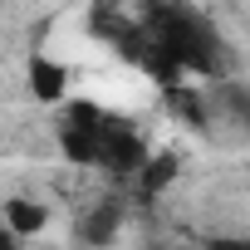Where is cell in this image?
Instances as JSON below:
<instances>
[{"label":"cell","instance_id":"9","mask_svg":"<svg viewBox=\"0 0 250 250\" xmlns=\"http://www.w3.org/2000/svg\"><path fill=\"white\" fill-rule=\"evenodd\" d=\"M118 230V206H98L88 221H83V240H108Z\"/></svg>","mask_w":250,"mask_h":250},{"label":"cell","instance_id":"6","mask_svg":"<svg viewBox=\"0 0 250 250\" xmlns=\"http://www.w3.org/2000/svg\"><path fill=\"white\" fill-rule=\"evenodd\" d=\"M5 221H10V230H15V235H35V230H44L49 211H44L40 201H25V196H15V201H5Z\"/></svg>","mask_w":250,"mask_h":250},{"label":"cell","instance_id":"8","mask_svg":"<svg viewBox=\"0 0 250 250\" xmlns=\"http://www.w3.org/2000/svg\"><path fill=\"white\" fill-rule=\"evenodd\" d=\"M221 108L240 123V128H250V88H240V83H226L221 88Z\"/></svg>","mask_w":250,"mask_h":250},{"label":"cell","instance_id":"2","mask_svg":"<svg viewBox=\"0 0 250 250\" xmlns=\"http://www.w3.org/2000/svg\"><path fill=\"white\" fill-rule=\"evenodd\" d=\"M103 118H108V108H98V103H88V98H64V113H59V147H64L69 162H79V167H93V162H98Z\"/></svg>","mask_w":250,"mask_h":250},{"label":"cell","instance_id":"5","mask_svg":"<svg viewBox=\"0 0 250 250\" xmlns=\"http://www.w3.org/2000/svg\"><path fill=\"white\" fill-rule=\"evenodd\" d=\"M177 172H182V157H177V152H157V157L143 162L138 191H143V196H157V191H167V187L177 182Z\"/></svg>","mask_w":250,"mask_h":250},{"label":"cell","instance_id":"1","mask_svg":"<svg viewBox=\"0 0 250 250\" xmlns=\"http://www.w3.org/2000/svg\"><path fill=\"white\" fill-rule=\"evenodd\" d=\"M93 35L118 44L123 59L172 83L182 74H221V35L182 0H93Z\"/></svg>","mask_w":250,"mask_h":250},{"label":"cell","instance_id":"3","mask_svg":"<svg viewBox=\"0 0 250 250\" xmlns=\"http://www.w3.org/2000/svg\"><path fill=\"white\" fill-rule=\"evenodd\" d=\"M147 157H152V152H147L143 133L133 128L128 118L108 113V118H103V138H98V162H93V167H103V172H113V177H133V172H143Z\"/></svg>","mask_w":250,"mask_h":250},{"label":"cell","instance_id":"7","mask_svg":"<svg viewBox=\"0 0 250 250\" xmlns=\"http://www.w3.org/2000/svg\"><path fill=\"white\" fill-rule=\"evenodd\" d=\"M167 108H172L177 118H187L191 128H201V123H206V108H201V93H191V88H182V83H167Z\"/></svg>","mask_w":250,"mask_h":250},{"label":"cell","instance_id":"4","mask_svg":"<svg viewBox=\"0 0 250 250\" xmlns=\"http://www.w3.org/2000/svg\"><path fill=\"white\" fill-rule=\"evenodd\" d=\"M25 79H30V93L40 103H64V93H69V69L59 59H49V54H30Z\"/></svg>","mask_w":250,"mask_h":250}]
</instances>
